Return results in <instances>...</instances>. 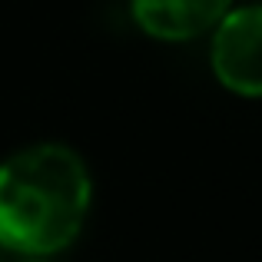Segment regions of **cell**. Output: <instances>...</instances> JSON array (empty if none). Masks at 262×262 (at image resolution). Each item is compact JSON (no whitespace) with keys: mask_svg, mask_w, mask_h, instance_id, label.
<instances>
[{"mask_svg":"<svg viewBox=\"0 0 262 262\" xmlns=\"http://www.w3.org/2000/svg\"><path fill=\"white\" fill-rule=\"evenodd\" d=\"M212 73L239 96H262V4L229 10L212 30Z\"/></svg>","mask_w":262,"mask_h":262,"instance_id":"obj_2","label":"cell"},{"mask_svg":"<svg viewBox=\"0 0 262 262\" xmlns=\"http://www.w3.org/2000/svg\"><path fill=\"white\" fill-rule=\"evenodd\" d=\"M30 262H43V259H30Z\"/></svg>","mask_w":262,"mask_h":262,"instance_id":"obj_4","label":"cell"},{"mask_svg":"<svg viewBox=\"0 0 262 262\" xmlns=\"http://www.w3.org/2000/svg\"><path fill=\"white\" fill-rule=\"evenodd\" d=\"M93 203L86 163L60 143H37L0 163V249L43 259L80 236Z\"/></svg>","mask_w":262,"mask_h":262,"instance_id":"obj_1","label":"cell"},{"mask_svg":"<svg viewBox=\"0 0 262 262\" xmlns=\"http://www.w3.org/2000/svg\"><path fill=\"white\" fill-rule=\"evenodd\" d=\"M229 10L232 0H133V20L156 40H196Z\"/></svg>","mask_w":262,"mask_h":262,"instance_id":"obj_3","label":"cell"},{"mask_svg":"<svg viewBox=\"0 0 262 262\" xmlns=\"http://www.w3.org/2000/svg\"><path fill=\"white\" fill-rule=\"evenodd\" d=\"M0 262H4V256H0Z\"/></svg>","mask_w":262,"mask_h":262,"instance_id":"obj_5","label":"cell"}]
</instances>
